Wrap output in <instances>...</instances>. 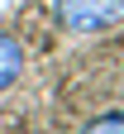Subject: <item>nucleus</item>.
Here are the masks:
<instances>
[{
    "label": "nucleus",
    "instance_id": "f257e3e1",
    "mask_svg": "<svg viewBox=\"0 0 124 134\" xmlns=\"http://www.w3.org/2000/svg\"><path fill=\"white\" fill-rule=\"evenodd\" d=\"M57 19L72 34H100L124 19V0H57Z\"/></svg>",
    "mask_w": 124,
    "mask_h": 134
},
{
    "label": "nucleus",
    "instance_id": "f03ea898",
    "mask_svg": "<svg viewBox=\"0 0 124 134\" xmlns=\"http://www.w3.org/2000/svg\"><path fill=\"white\" fill-rule=\"evenodd\" d=\"M19 77H24V48H19L14 34L0 29V91H10Z\"/></svg>",
    "mask_w": 124,
    "mask_h": 134
},
{
    "label": "nucleus",
    "instance_id": "7ed1b4c3",
    "mask_svg": "<svg viewBox=\"0 0 124 134\" xmlns=\"http://www.w3.org/2000/svg\"><path fill=\"white\" fill-rule=\"evenodd\" d=\"M81 134H124V110H105L96 120H86Z\"/></svg>",
    "mask_w": 124,
    "mask_h": 134
}]
</instances>
